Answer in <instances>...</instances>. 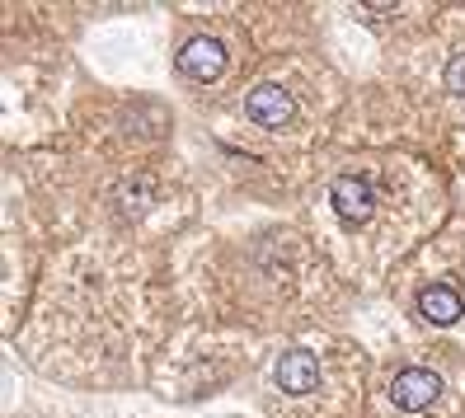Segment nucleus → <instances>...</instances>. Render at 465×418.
<instances>
[{
    "label": "nucleus",
    "instance_id": "39448f33",
    "mask_svg": "<svg viewBox=\"0 0 465 418\" xmlns=\"http://www.w3.org/2000/svg\"><path fill=\"white\" fill-rule=\"evenodd\" d=\"M244 114H250L259 127H282L292 118V95L282 85H259L244 99Z\"/></svg>",
    "mask_w": 465,
    "mask_h": 418
},
{
    "label": "nucleus",
    "instance_id": "20e7f679",
    "mask_svg": "<svg viewBox=\"0 0 465 418\" xmlns=\"http://www.w3.org/2000/svg\"><path fill=\"white\" fill-rule=\"evenodd\" d=\"M272 376H278V385L287 390V395H306V390L320 385V362L306 348H292V353L278 357V372Z\"/></svg>",
    "mask_w": 465,
    "mask_h": 418
},
{
    "label": "nucleus",
    "instance_id": "7ed1b4c3",
    "mask_svg": "<svg viewBox=\"0 0 465 418\" xmlns=\"http://www.w3.org/2000/svg\"><path fill=\"white\" fill-rule=\"evenodd\" d=\"M179 71H183L188 80H216V75L226 71V47L216 43V38H193V43H183Z\"/></svg>",
    "mask_w": 465,
    "mask_h": 418
},
{
    "label": "nucleus",
    "instance_id": "f257e3e1",
    "mask_svg": "<svg viewBox=\"0 0 465 418\" xmlns=\"http://www.w3.org/2000/svg\"><path fill=\"white\" fill-rule=\"evenodd\" d=\"M437 390H442V376L428 372V367H404L395 381H391V404L395 409H409V413H419L437 400Z\"/></svg>",
    "mask_w": 465,
    "mask_h": 418
},
{
    "label": "nucleus",
    "instance_id": "423d86ee",
    "mask_svg": "<svg viewBox=\"0 0 465 418\" xmlns=\"http://www.w3.org/2000/svg\"><path fill=\"white\" fill-rule=\"evenodd\" d=\"M460 311H465V301H460V292L447 287V283H432V287L419 292V315H423L428 324H456Z\"/></svg>",
    "mask_w": 465,
    "mask_h": 418
},
{
    "label": "nucleus",
    "instance_id": "f03ea898",
    "mask_svg": "<svg viewBox=\"0 0 465 418\" xmlns=\"http://www.w3.org/2000/svg\"><path fill=\"white\" fill-rule=\"evenodd\" d=\"M330 203H334V212L343 216V221H367L371 216V203H376V193H371V184L367 179H358V174H339L334 179V188H330Z\"/></svg>",
    "mask_w": 465,
    "mask_h": 418
},
{
    "label": "nucleus",
    "instance_id": "0eeeda50",
    "mask_svg": "<svg viewBox=\"0 0 465 418\" xmlns=\"http://www.w3.org/2000/svg\"><path fill=\"white\" fill-rule=\"evenodd\" d=\"M447 90L451 95H465V52H456V57L447 62Z\"/></svg>",
    "mask_w": 465,
    "mask_h": 418
}]
</instances>
